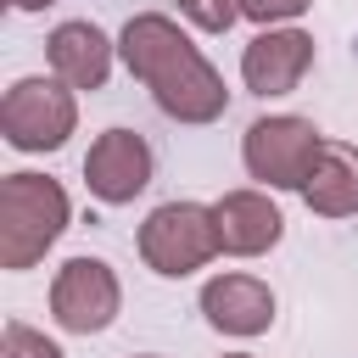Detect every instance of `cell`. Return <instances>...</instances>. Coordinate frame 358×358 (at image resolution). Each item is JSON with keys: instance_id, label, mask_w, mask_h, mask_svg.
Here are the masks:
<instances>
[{"instance_id": "1", "label": "cell", "mask_w": 358, "mask_h": 358, "mask_svg": "<svg viewBox=\"0 0 358 358\" xmlns=\"http://www.w3.org/2000/svg\"><path fill=\"white\" fill-rule=\"evenodd\" d=\"M117 56L129 62V73L151 90V101L168 117H179V123H218L224 117V106H229L224 78L173 17H162V11L129 17L117 34Z\"/></svg>"}, {"instance_id": "2", "label": "cell", "mask_w": 358, "mask_h": 358, "mask_svg": "<svg viewBox=\"0 0 358 358\" xmlns=\"http://www.w3.org/2000/svg\"><path fill=\"white\" fill-rule=\"evenodd\" d=\"M73 207H67V190L45 173H6L0 179V268L22 274L34 268L56 235L67 229Z\"/></svg>"}, {"instance_id": "3", "label": "cell", "mask_w": 358, "mask_h": 358, "mask_svg": "<svg viewBox=\"0 0 358 358\" xmlns=\"http://www.w3.org/2000/svg\"><path fill=\"white\" fill-rule=\"evenodd\" d=\"M218 252H224L218 224H213V207H201V201H162L140 224V257L162 280H185L201 263H213Z\"/></svg>"}, {"instance_id": "4", "label": "cell", "mask_w": 358, "mask_h": 358, "mask_svg": "<svg viewBox=\"0 0 358 358\" xmlns=\"http://www.w3.org/2000/svg\"><path fill=\"white\" fill-rule=\"evenodd\" d=\"M78 129V101L62 78H17L0 101V134L17 151H56Z\"/></svg>"}, {"instance_id": "5", "label": "cell", "mask_w": 358, "mask_h": 358, "mask_svg": "<svg viewBox=\"0 0 358 358\" xmlns=\"http://www.w3.org/2000/svg\"><path fill=\"white\" fill-rule=\"evenodd\" d=\"M324 134L296 117V112H280V117H257L241 140V157H246V173L268 190H302L308 173H313V157H319Z\"/></svg>"}, {"instance_id": "6", "label": "cell", "mask_w": 358, "mask_h": 358, "mask_svg": "<svg viewBox=\"0 0 358 358\" xmlns=\"http://www.w3.org/2000/svg\"><path fill=\"white\" fill-rule=\"evenodd\" d=\"M123 308V285L112 274V263L101 257H67L50 280V319L73 336H95L117 319Z\"/></svg>"}, {"instance_id": "7", "label": "cell", "mask_w": 358, "mask_h": 358, "mask_svg": "<svg viewBox=\"0 0 358 358\" xmlns=\"http://www.w3.org/2000/svg\"><path fill=\"white\" fill-rule=\"evenodd\" d=\"M84 185L95 201L106 207H123L134 201L145 185H151V145L134 134V129H106L95 134L90 157H84Z\"/></svg>"}, {"instance_id": "8", "label": "cell", "mask_w": 358, "mask_h": 358, "mask_svg": "<svg viewBox=\"0 0 358 358\" xmlns=\"http://www.w3.org/2000/svg\"><path fill=\"white\" fill-rule=\"evenodd\" d=\"M313 67V34L302 28H263L241 50V78L252 95H291Z\"/></svg>"}, {"instance_id": "9", "label": "cell", "mask_w": 358, "mask_h": 358, "mask_svg": "<svg viewBox=\"0 0 358 358\" xmlns=\"http://www.w3.org/2000/svg\"><path fill=\"white\" fill-rule=\"evenodd\" d=\"M213 224H218V246L229 257H263L285 235V218L263 190H224L213 201Z\"/></svg>"}, {"instance_id": "10", "label": "cell", "mask_w": 358, "mask_h": 358, "mask_svg": "<svg viewBox=\"0 0 358 358\" xmlns=\"http://www.w3.org/2000/svg\"><path fill=\"white\" fill-rule=\"evenodd\" d=\"M201 313L224 336H263L274 324V291L257 274H213L201 285Z\"/></svg>"}, {"instance_id": "11", "label": "cell", "mask_w": 358, "mask_h": 358, "mask_svg": "<svg viewBox=\"0 0 358 358\" xmlns=\"http://www.w3.org/2000/svg\"><path fill=\"white\" fill-rule=\"evenodd\" d=\"M112 39L95 28V22H62L50 39H45V56H50V73L67 84V90H101L106 73H112Z\"/></svg>"}, {"instance_id": "12", "label": "cell", "mask_w": 358, "mask_h": 358, "mask_svg": "<svg viewBox=\"0 0 358 358\" xmlns=\"http://www.w3.org/2000/svg\"><path fill=\"white\" fill-rule=\"evenodd\" d=\"M302 201L319 218H352L358 213V145L324 140L313 157V173L302 185Z\"/></svg>"}, {"instance_id": "13", "label": "cell", "mask_w": 358, "mask_h": 358, "mask_svg": "<svg viewBox=\"0 0 358 358\" xmlns=\"http://www.w3.org/2000/svg\"><path fill=\"white\" fill-rule=\"evenodd\" d=\"M0 358H67L50 336H39L34 324H22V319H11L6 330H0Z\"/></svg>"}, {"instance_id": "14", "label": "cell", "mask_w": 358, "mask_h": 358, "mask_svg": "<svg viewBox=\"0 0 358 358\" xmlns=\"http://www.w3.org/2000/svg\"><path fill=\"white\" fill-rule=\"evenodd\" d=\"M179 11L201 28V34H229L241 17V0H179Z\"/></svg>"}, {"instance_id": "15", "label": "cell", "mask_w": 358, "mask_h": 358, "mask_svg": "<svg viewBox=\"0 0 358 358\" xmlns=\"http://www.w3.org/2000/svg\"><path fill=\"white\" fill-rule=\"evenodd\" d=\"M308 6H313V0H241V17H252V22H263V28H285V22H296Z\"/></svg>"}, {"instance_id": "16", "label": "cell", "mask_w": 358, "mask_h": 358, "mask_svg": "<svg viewBox=\"0 0 358 358\" xmlns=\"http://www.w3.org/2000/svg\"><path fill=\"white\" fill-rule=\"evenodd\" d=\"M11 11H45V6H56V0H6Z\"/></svg>"}, {"instance_id": "17", "label": "cell", "mask_w": 358, "mask_h": 358, "mask_svg": "<svg viewBox=\"0 0 358 358\" xmlns=\"http://www.w3.org/2000/svg\"><path fill=\"white\" fill-rule=\"evenodd\" d=\"M224 358H252V352H224Z\"/></svg>"}, {"instance_id": "18", "label": "cell", "mask_w": 358, "mask_h": 358, "mask_svg": "<svg viewBox=\"0 0 358 358\" xmlns=\"http://www.w3.org/2000/svg\"><path fill=\"white\" fill-rule=\"evenodd\" d=\"M134 358H157V352H134Z\"/></svg>"}]
</instances>
